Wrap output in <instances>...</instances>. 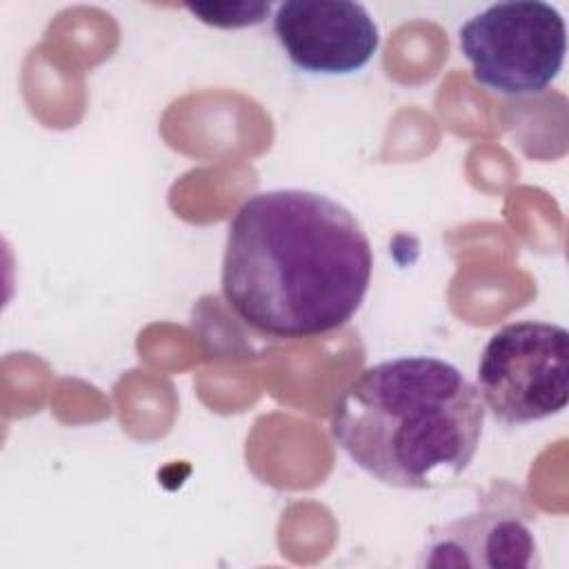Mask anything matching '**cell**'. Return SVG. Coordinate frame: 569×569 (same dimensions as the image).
Listing matches in <instances>:
<instances>
[{"mask_svg":"<svg viewBox=\"0 0 569 569\" xmlns=\"http://www.w3.org/2000/svg\"><path fill=\"white\" fill-rule=\"evenodd\" d=\"M371 273L369 236L342 202L311 189H267L229 222L220 287L247 327L298 340L345 327Z\"/></svg>","mask_w":569,"mask_h":569,"instance_id":"cell-1","label":"cell"},{"mask_svg":"<svg viewBox=\"0 0 569 569\" xmlns=\"http://www.w3.org/2000/svg\"><path fill=\"white\" fill-rule=\"evenodd\" d=\"M485 427L476 385L449 360L411 353L376 362L331 411L336 445L373 480L425 491L471 465Z\"/></svg>","mask_w":569,"mask_h":569,"instance_id":"cell-2","label":"cell"},{"mask_svg":"<svg viewBox=\"0 0 569 569\" xmlns=\"http://www.w3.org/2000/svg\"><path fill=\"white\" fill-rule=\"evenodd\" d=\"M458 36L473 80L502 96H536L565 64V18L542 0L489 4L471 16Z\"/></svg>","mask_w":569,"mask_h":569,"instance_id":"cell-3","label":"cell"},{"mask_svg":"<svg viewBox=\"0 0 569 569\" xmlns=\"http://www.w3.org/2000/svg\"><path fill=\"white\" fill-rule=\"evenodd\" d=\"M476 389L502 425H529L558 416L569 400V333L542 320L500 327L478 358Z\"/></svg>","mask_w":569,"mask_h":569,"instance_id":"cell-4","label":"cell"},{"mask_svg":"<svg viewBox=\"0 0 569 569\" xmlns=\"http://www.w3.org/2000/svg\"><path fill=\"white\" fill-rule=\"evenodd\" d=\"M273 36L289 62L313 76H351L380 47V31L362 2L287 0L273 11Z\"/></svg>","mask_w":569,"mask_h":569,"instance_id":"cell-5","label":"cell"},{"mask_svg":"<svg viewBox=\"0 0 569 569\" xmlns=\"http://www.w3.org/2000/svg\"><path fill=\"white\" fill-rule=\"evenodd\" d=\"M420 567H540L533 531L516 516L476 511L429 529Z\"/></svg>","mask_w":569,"mask_h":569,"instance_id":"cell-6","label":"cell"},{"mask_svg":"<svg viewBox=\"0 0 569 569\" xmlns=\"http://www.w3.org/2000/svg\"><path fill=\"white\" fill-rule=\"evenodd\" d=\"M187 9L204 24L220 29L260 24L269 13V2H242V4H187Z\"/></svg>","mask_w":569,"mask_h":569,"instance_id":"cell-7","label":"cell"}]
</instances>
